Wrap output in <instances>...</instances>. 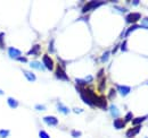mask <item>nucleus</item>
<instances>
[{
	"mask_svg": "<svg viewBox=\"0 0 148 138\" xmlns=\"http://www.w3.org/2000/svg\"><path fill=\"white\" fill-rule=\"evenodd\" d=\"M103 3H105V2H103V1H91V2H88V3L83 7L82 12L86 13V12H88V10H90V9H92V8H96V7H98V6L103 5Z\"/></svg>",
	"mask_w": 148,
	"mask_h": 138,
	"instance_id": "obj_1",
	"label": "nucleus"
},
{
	"mask_svg": "<svg viewBox=\"0 0 148 138\" xmlns=\"http://www.w3.org/2000/svg\"><path fill=\"white\" fill-rule=\"evenodd\" d=\"M140 14L139 13H131V14H128V16H127V23H129V24H133V23H136V22H138L139 19H140Z\"/></svg>",
	"mask_w": 148,
	"mask_h": 138,
	"instance_id": "obj_2",
	"label": "nucleus"
},
{
	"mask_svg": "<svg viewBox=\"0 0 148 138\" xmlns=\"http://www.w3.org/2000/svg\"><path fill=\"white\" fill-rule=\"evenodd\" d=\"M43 64H45V66H46L47 69L53 70V68H54V62H53V60L50 59L49 55H47V54L43 55Z\"/></svg>",
	"mask_w": 148,
	"mask_h": 138,
	"instance_id": "obj_3",
	"label": "nucleus"
},
{
	"mask_svg": "<svg viewBox=\"0 0 148 138\" xmlns=\"http://www.w3.org/2000/svg\"><path fill=\"white\" fill-rule=\"evenodd\" d=\"M56 76L59 78V79H64V80H69V77H67V75L65 74V71H64V69L62 68L60 66H58L57 67V70H56Z\"/></svg>",
	"mask_w": 148,
	"mask_h": 138,
	"instance_id": "obj_4",
	"label": "nucleus"
},
{
	"mask_svg": "<svg viewBox=\"0 0 148 138\" xmlns=\"http://www.w3.org/2000/svg\"><path fill=\"white\" fill-rule=\"evenodd\" d=\"M8 53H9V57L13 58V59H16L21 55V51L15 49V48H9L8 49Z\"/></svg>",
	"mask_w": 148,
	"mask_h": 138,
	"instance_id": "obj_5",
	"label": "nucleus"
},
{
	"mask_svg": "<svg viewBox=\"0 0 148 138\" xmlns=\"http://www.w3.org/2000/svg\"><path fill=\"white\" fill-rule=\"evenodd\" d=\"M43 121L47 124H49V126H56L58 123V120H57V118H55V117H45Z\"/></svg>",
	"mask_w": 148,
	"mask_h": 138,
	"instance_id": "obj_6",
	"label": "nucleus"
},
{
	"mask_svg": "<svg viewBox=\"0 0 148 138\" xmlns=\"http://www.w3.org/2000/svg\"><path fill=\"white\" fill-rule=\"evenodd\" d=\"M141 129V127L140 126H137L136 128H132V129H130L129 131L127 133V137H129V138H131V137H133L134 135H137L138 133H139V130Z\"/></svg>",
	"mask_w": 148,
	"mask_h": 138,
	"instance_id": "obj_7",
	"label": "nucleus"
},
{
	"mask_svg": "<svg viewBox=\"0 0 148 138\" xmlns=\"http://www.w3.org/2000/svg\"><path fill=\"white\" fill-rule=\"evenodd\" d=\"M117 89H119V92L121 93V95H123V96H125L127 94H129V92H130L129 86H117Z\"/></svg>",
	"mask_w": 148,
	"mask_h": 138,
	"instance_id": "obj_8",
	"label": "nucleus"
},
{
	"mask_svg": "<svg viewBox=\"0 0 148 138\" xmlns=\"http://www.w3.org/2000/svg\"><path fill=\"white\" fill-rule=\"evenodd\" d=\"M57 109H58L62 113H64V114H69V113H70V109H69V108H66L65 105H63L62 103L57 104Z\"/></svg>",
	"mask_w": 148,
	"mask_h": 138,
	"instance_id": "obj_9",
	"label": "nucleus"
},
{
	"mask_svg": "<svg viewBox=\"0 0 148 138\" xmlns=\"http://www.w3.org/2000/svg\"><path fill=\"white\" fill-rule=\"evenodd\" d=\"M124 121L121 120V119H116V120L114 121V127L116 128V129H122L123 127H124Z\"/></svg>",
	"mask_w": 148,
	"mask_h": 138,
	"instance_id": "obj_10",
	"label": "nucleus"
},
{
	"mask_svg": "<svg viewBox=\"0 0 148 138\" xmlns=\"http://www.w3.org/2000/svg\"><path fill=\"white\" fill-rule=\"evenodd\" d=\"M24 75H25V77H26L30 82H34V80H36V75L32 74L31 71H24Z\"/></svg>",
	"mask_w": 148,
	"mask_h": 138,
	"instance_id": "obj_11",
	"label": "nucleus"
},
{
	"mask_svg": "<svg viewBox=\"0 0 148 138\" xmlns=\"http://www.w3.org/2000/svg\"><path fill=\"white\" fill-rule=\"evenodd\" d=\"M30 66L32 67V68H36V69H41V70H43V65L42 64H40V62H38V61H32L31 64H30Z\"/></svg>",
	"mask_w": 148,
	"mask_h": 138,
	"instance_id": "obj_12",
	"label": "nucleus"
},
{
	"mask_svg": "<svg viewBox=\"0 0 148 138\" xmlns=\"http://www.w3.org/2000/svg\"><path fill=\"white\" fill-rule=\"evenodd\" d=\"M110 110H111V113H112V116H113V117H119L120 111H119V109H117L115 105H111Z\"/></svg>",
	"mask_w": 148,
	"mask_h": 138,
	"instance_id": "obj_13",
	"label": "nucleus"
},
{
	"mask_svg": "<svg viewBox=\"0 0 148 138\" xmlns=\"http://www.w3.org/2000/svg\"><path fill=\"white\" fill-rule=\"evenodd\" d=\"M8 104H9L10 108H17L18 106V102L15 99H13V97H9L8 99Z\"/></svg>",
	"mask_w": 148,
	"mask_h": 138,
	"instance_id": "obj_14",
	"label": "nucleus"
},
{
	"mask_svg": "<svg viewBox=\"0 0 148 138\" xmlns=\"http://www.w3.org/2000/svg\"><path fill=\"white\" fill-rule=\"evenodd\" d=\"M145 120H146V117H140V118H136V119H133V120H132V123H133L134 126H136V124L139 126L143 121H145Z\"/></svg>",
	"mask_w": 148,
	"mask_h": 138,
	"instance_id": "obj_15",
	"label": "nucleus"
},
{
	"mask_svg": "<svg viewBox=\"0 0 148 138\" xmlns=\"http://www.w3.org/2000/svg\"><path fill=\"white\" fill-rule=\"evenodd\" d=\"M39 50H40V45H39V44H36V45L31 49V51H29V54H37V53H39Z\"/></svg>",
	"mask_w": 148,
	"mask_h": 138,
	"instance_id": "obj_16",
	"label": "nucleus"
},
{
	"mask_svg": "<svg viewBox=\"0 0 148 138\" xmlns=\"http://www.w3.org/2000/svg\"><path fill=\"white\" fill-rule=\"evenodd\" d=\"M8 135H9L8 130H0V137L1 138H6Z\"/></svg>",
	"mask_w": 148,
	"mask_h": 138,
	"instance_id": "obj_17",
	"label": "nucleus"
},
{
	"mask_svg": "<svg viewBox=\"0 0 148 138\" xmlns=\"http://www.w3.org/2000/svg\"><path fill=\"white\" fill-rule=\"evenodd\" d=\"M108 57H110V52H105V53L103 54V57H101V61H103V62L107 61V60H108Z\"/></svg>",
	"mask_w": 148,
	"mask_h": 138,
	"instance_id": "obj_18",
	"label": "nucleus"
},
{
	"mask_svg": "<svg viewBox=\"0 0 148 138\" xmlns=\"http://www.w3.org/2000/svg\"><path fill=\"white\" fill-rule=\"evenodd\" d=\"M138 27H139L138 25H133V26H131V27H130L129 30L127 31V33H125V35H129L130 33H131V32H133V31H134V30H137Z\"/></svg>",
	"mask_w": 148,
	"mask_h": 138,
	"instance_id": "obj_19",
	"label": "nucleus"
},
{
	"mask_svg": "<svg viewBox=\"0 0 148 138\" xmlns=\"http://www.w3.org/2000/svg\"><path fill=\"white\" fill-rule=\"evenodd\" d=\"M39 136H40V138H50L49 135H48L46 131H43V130H41V131L39 133Z\"/></svg>",
	"mask_w": 148,
	"mask_h": 138,
	"instance_id": "obj_20",
	"label": "nucleus"
},
{
	"mask_svg": "<svg viewBox=\"0 0 148 138\" xmlns=\"http://www.w3.org/2000/svg\"><path fill=\"white\" fill-rule=\"evenodd\" d=\"M141 26L145 27V28H148V17L143 19V24H141Z\"/></svg>",
	"mask_w": 148,
	"mask_h": 138,
	"instance_id": "obj_21",
	"label": "nucleus"
},
{
	"mask_svg": "<svg viewBox=\"0 0 148 138\" xmlns=\"http://www.w3.org/2000/svg\"><path fill=\"white\" fill-rule=\"evenodd\" d=\"M3 36H5V33H0V48H3V41H2Z\"/></svg>",
	"mask_w": 148,
	"mask_h": 138,
	"instance_id": "obj_22",
	"label": "nucleus"
},
{
	"mask_svg": "<svg viewBox=\"0 0 148 138\" xmlns=\"http://www.w3.org/2000/svg\"><path fill=\"white\" fill-rule=\"evenodd\" d=\"M72 136H73V137H80V136H81V133H80V131H76V130H74V131H72Z\"/></svg>",
	"mask_w": 148,
	"mask_h": 138,
	"instance_id": "obj_23",
	"label": "nucleus"
},
{
	"mask_svg": "<svg viewBox=\"0 0 148 138\" xmlns=\"http://www.w3.org/2000/svg\"><path fill=\"white\" fill-rule=\"evenodd\" d=\"M131 119H132V113H131V112H129V113L125 116V121H130Z\"/></svg>",
	"mask_w": 148,
	"mask_h": 138,
	"instance_id": "obj_24",
	"label": "nucleus"
},
{
	"mask_svg": "<svg viewBox=\"0 0 148 138\" xmlns=\"http://www.w3.org/2000/svg\"><path fill=\"white\" fill-rule=\"evenodd\" d=\"M122 51H127V41H124L122 44Z\"/></svg>",
	"mask_w": 148,
	"mask_h": 138,
	"instance_id": "obj_25",
	"label": "nucleus"
},
{
	"mask_svg": "<svg viewBox=\"0 0 148 138\" xmlns=\"http://www.w3.org/2000/svg\"><path fill=\"white\" fill-rule=\"evenodd\" d=\"M36 109L37 110H46V106H43V105H36Z\"/></svg>",
	"mask_w": 148,
	"mask_h": 138,
	"instance_id": "obj_26",
	"label": "nucleus"
},
{
	"mask_svg": "<svg viewBox=\"0 0 148 138\" xmlns=\"http://www.w3.org/2000/svg\"><path fill=\"white\" fill-rule=\"evenodd\" d=\"M114 95H115V91H114V89H111V92H110V97L113 99V97H114Z\"/></svg>",
	"mask_w": 148,
	"mask_h": 138,
	"instance_id": "obj_27",
	"label": "nucleus"
},
{
	"mask_svg": "<svg viewBox=\"0 0 148 138\" xmlns=\"http://www.w3.org/2000/svg\"><path fill=\"white\" fill-rule=\"evenodd\" d=\"M53 44H54V42L51 41V43H50V45H49V51H50V52H54V49H53Z\"/></svg>",
	"mask_w": 148,
	"mask_h": 138,
	"instance_id": "obj_28",
	"label": "nucleus"
},
{
	"mask_svg": "<svg viewBox=\"0 0 148 138\" xmlns=\"http://www.w3.org/2000/svg\"><path fill=\"white\" fill-rule=\"evenodd\" d=\"M82 111H83L82 109H77V108H75V109H74V112H76V113H79V112H82Z\"/></svg>",
	"mask_w": 148,
	"mask_h": 138,
	"instance_id": "obj_29",
	"label": "nucleus"
},
{
	"mask_svg": "<svg viewBox=\"0 0 148 138\" xmlns=\"http://www.w3.org/2000/svg\"><path fill=\"white\" fill-rule=\"evenodd\" d=\"M17 60H19V61H22V62H26V58H18Z\"/></svg>",
	"mask_w": 148,
	"mask_h": 138,
	"instance_id": "obj_30",
	"label": "nucleus"
},
{
	"mask_svg": "<svg viewBox=\"0 0 148 138\" xmlns=\"http://www.w3.org/2000/svg\"><path fill=\"white\" fill-rule=\"evenodd\" d=\"M2 94H3V92H2L1 89H0V95H2Z\"/></svg>",
	"mask_w": 148,
	"mask_h": 138,
	"instance_id": "obj_31",
	"label": "nucleus"
}]
</instances>
